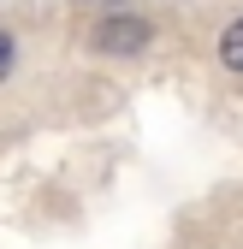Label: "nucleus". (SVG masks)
Listing matches in <instances>:
<instances>
[{
	"label": "nucleus",
	"mask_w": 243,
	"mask_h": 249,
	"mask_svg": "<svg viewBox=\"0 0 243 249\" xmlns=\"http://www.w3.org/2000/svg\"><path fill=\"white\" fill-rule=\"evenodd\" d=\"M95 48L101 53H142L148 48V24L142 18H107V24H95Z\"/></svg>",
	"instance_id": "f257e3e1"
},
{
	"label": "nucleus",
	"mask_w": 243,
	"mask_h": 249,
	"mask_svg": "<svg viewBox=\"0 0 243 249\" xmlns=\"http://www.w3.org/2000/svg\"><path fill=\"white\" fill-rule=\"evenodd\" d=\"M220 59H226V66L231 71H243V18L226 30V36H220Z\"/></svg>",
	"instance_id": "f03ea898"
}]
</instances>
